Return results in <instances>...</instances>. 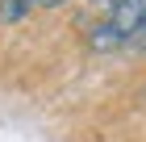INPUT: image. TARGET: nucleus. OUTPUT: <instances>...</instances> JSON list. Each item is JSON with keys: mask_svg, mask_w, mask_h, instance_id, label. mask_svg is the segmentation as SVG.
I'll return each mask as SVG.
<instances>
[{"mask_svg": "<svg viewBox=\"0 0 146 142\" xmlns=\"http://www.w3.org/2000/svg\"><path fill=\"white\" fill-rule=\"evenodd\" d=\"M142 25H146V0H117V4L109 9V17L88 33V46L96 50V55L134 46V38H138Z\"/></svg>", "mask_w": 146, "mask_h": 142, "instance_id": "nucleus-1", "label": "nucleus"}, {"mask_svg": "<svg viewBox=\"0 0 146 142\" xmlns=\"http://www.w3.org/2000/svg\"><path fill=\"white\" fill-rule=\"evenodd\" d=\"M38 0H0V21H21Z\"/></svg>", "mask_w": 146, "mask_h": 142, "instance_id": "nucleus-2", "label": "nucleus"}, {"mask_svg": "<svg viewBox=\"0 0 146 142\" xmlns=\"http://www.w3.org/2000/svg\"><path fill=\"white\" fill-rule=\"evenodd\" d=\"M134 46H138V50H146V25H142V29H138V38H134Z\"/></svg>", "mask_w": 146, "mask_h": 142, "instance_id": "nucleus-3", "label": "nucleus"}, {"mask_svg": "<svg viewBox=\"0 0 146 142\" xmlns=\"http://www.w3.org/2000/svg\"><path fill=\"white\" fill-rule=\"evenodd\" d=\"M38 4H42V9H58L63 0H38Z\"/></svg>", "mask_w": 146, "mask_h": 142, "instance_id": "nucleus-4", "label": "nucleus"}, {"mask_svg": "<svg viewBox=\"0 0 146 142\" xmlns=\"http://www.w3.org/2000/svg\"><path fill=\"white\" fill-rule=\"evenodd\" d=\"M92 4H109V9H113V4H117V0H92Z\"/></svg>", "mask_w": 146, "mask_h": 142, "instance_id": "nucleus-5", "label": "nucleus"}]
</instances>
